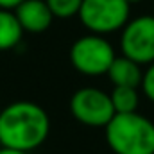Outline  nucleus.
I'll use <instances>...</instances> for the list:
<instances>
[{
	"label": "nucleus",
	"instance_id": "f257e3e1",
	"mask_svg": "<svg viewBox=\"0 0 154 154\" xmlns=\"http://www.w3.org/2000/svg\"><path fill=\"white\" fill-rule=\"evenodd\" d=\"M50 118L31 100H16L0 111V145L31 152L47 140Z\"/></svg>",
	"mask_w": 154,
	"mask_h": 154
},
{
	"label": "nucleus",
	"instance_id": "f03ea898",
	"mask_svg": "<svg viewBox=\"0 0 154 154\" xmlns=\"http://www.w3.org/2000/svg\"><path fill=\"white\" fill-rule=\"evenodd\" d=\"M104 136L115 154H154V122L138 111L115 113Z\"/></svg>",
	"mask_w": 154,
	"mask_h": 154
},
{
	"label": "nucleus",
	"instance_id": "7ed1b4c3",
	"mask_svg": "<svg viewBox=\"0 0 154 154\" xmlns=\"http://www.w3.org/2000/svg\"><path fill=\"white\" fill-rule=\"evenodd\" d=\"M116 54L113 45L100 34H86L70 47V63L79 74L88 77L106 75Z\"/></svg>",
	"mask_w": 154,
	"mask_h": 154
},
{
	"label": "nucleus",
	"instance_id": "20e7f679",
	"mask_svg": "<svg viewBox=\"0 0 154 154\" xmlns=\"http://www.w3.org/2000/svg\"><path fill=\"white\" fill-rule=\"evenodd\" d=\"M129 14L131 4L127 0H82L77 16L90 32L104 36L122 31Z\"/></svg>",
	"mask_w": 154,
	"mask_h": 154
},
{
	"label": "nucleus",
	"instance_id": "39448f33",
	"mask_svg": "<svg viewBox=\"0 0 154 154\" xmlns=\"http://www.w3.org/2000/svg\"><path fill=\"white\" fill-rule=\"evenodd\" d=\"M122 56L138 65L154 63V14H143L129 20L120 34Z\"/></svg>",
	"mask_w": 154,
	"mask_h": 154
},
{
	"label": "nucleus",
	"instance_id": "423d86ee",
	"mask_svg": "<svg viewBox=\"0 0 154 154\" xmlns=\"http://www.w3.org/2000/svg\"><path fill=\"white\" fill-rule=\"evenodd\" d=\"M70 111L77 122L90 127H106L115 116L111 95L99 88H81L70 99Z\"/></svg>",
	"mask_w": 154,
	"mask_h": 154
},
{
	"label": "nucleus",
	"instance_id": "0eeeda50",
	"mask_svg": "<svg viewBox=\"0 0 154 154\" xmlns=\"http://www.w3.org/2000/svg\"><path fill=\"white\" fill-rule=\"evenodd\" d=\"M14 14L22 29L32 34L45 32L54 20V14L45 0H23L14 9Z\"/></svg>",
	"mask_w": 154,
	"mask_h": 154
},
{
	"label": "nucleus",
	"instance_id": "6e6552de",
	"mask_svg": "<svg viewBox=\"0 0 154 154\" xmlns=\"http://www.w3.org/2000/svg\"><path fill=\"white\" fill-rule=\"evenodd\" d=\"M106 75L109 77L113 86H133V88H138L142 84L143 70H142V65H138L136 61H133V59H129L125 56H116Z\"/></svg>",
	"mask_w": 154,
	"mask_h": 154
},
{
	"label": "nucleus",
	"instance_id": "1a4fd4ad",
	"mask_svg": "<svg viewBox=\"0 0 154 154\" xmlns=\"http://www.w3.org/2000/svg\"><path fill=\"white\" fill-rule=\"evenodd\" d=\"M23 29L13 9H0V52L14 48L23 36Z\"/></svg>",
	"mask_w": 154,
	"mask_h": 154
},
{
	"label": "nucleus",
	"instance_id": "9d476101",
	"mask_svg": "<svg viewBox=\"0 0 154 154\" xmlns=\"http://www.w3.org/2000/svg\"><path fill=\"white\" fill-rule=\"evenodd\" d=\"M111 95V102L115 113H134L140 106V93L138 88L133 86H115Z\"/></svg>",
	"mask_w": 154,
	"mask_h": 154
},
{
	"label": "nucleus",
	"instance_id": "9b49d317",
	"mask_svg": "<svg viewBox=\"0 0 154 154\" xmlns=\"http://www.w3.org/2000/svg\"><path fill=\"white\" fill-rule=\"evenodd\" d=\"M54 18H72L79 14L82 0H45Z\"/></svg>",
	"mask_w": 154,
	"mask_h": 154
},
{
	"label": "nucleus",
	"instance_id": "f8f14e48",
	"mask_svg": "<svg viewBox=\"0 0 154 154\" xmlns=\"http://www.w3.org/2000/svg\"><path fill=\"white\" fill-rule=\"evenodd\" d=\"M145 99H149L154 104V63L147 65V68L143 70V77H142V84H140Z\"/></svg>",
	"mask_w": 154,
	"mask_h": 154
},
{
	"label": "nucleus",
	"instance_id": "ddd939ff",
	"mask_svg": "<svg viewBox=\"0 0 154 154\" xmlns=\"http://www.w3.org/2000/svg\"><path fill=\"white\" fill-rule=\"evenodd\" d=\"M23 0H0V9H16Z\"/></svg>",
	"mask_w": 154,
	"mask_h": 154
},
{
	"label": "nucleus",
	"instance_id": "4468645a",
	"mask_svg": "<svg viewBox=\"0 0 154 154\" xmlns=\"http://www.w3.org/2000/svg\"><path fill=\"white\" fill-rule=\"evenodd\" d=\"M0 154H29V152L16 151V149H9V147H2V149H0Z\"/></svg>",
	"mask_w": 154,
	"mask_h": 154
},
{
	"label": "nucleus",
	"instance_id": "2eb2a0df",
	"mask_svg": "<svg viewBox=\"0 0 154 154\" xmlns=\"http://www.w3.org/2000/svg\"><path fill=\"white\" fill-rule=\"evenodd\" d=\"M129 4H138V2H142V0H127Z\"/></svg>",
	"mask_w": 154,
	"mask_h": 154
},
{
	"label": "nucleus",
	"instance_id": "dca6fc26",
	"mask_svg": "<svg viewBox=\"0 0 154 154\" xmlns=\"http://www.w3.org/2000/svg\"><path fill=\"white\" fill-rule=\"evenodd\" d=\"M0 111H2V109H0Z\"/></svg>",
	"mask_w": 154,
	"mask_h": 154
}]
</instances>
